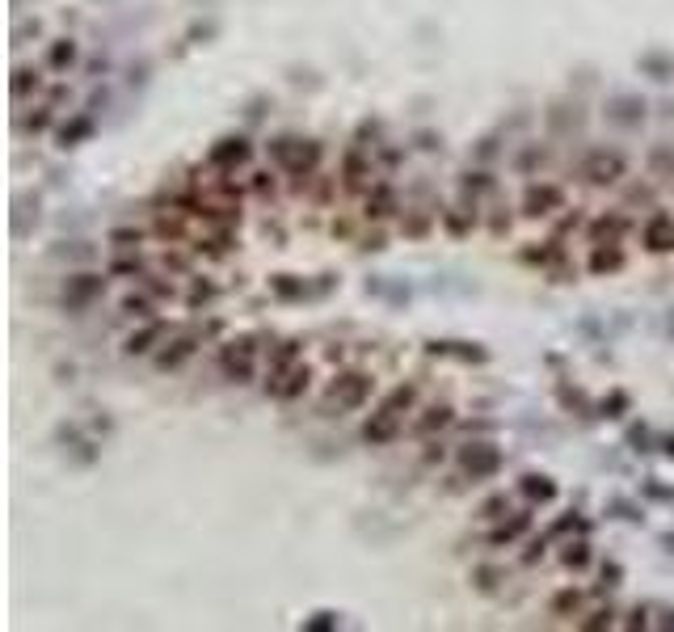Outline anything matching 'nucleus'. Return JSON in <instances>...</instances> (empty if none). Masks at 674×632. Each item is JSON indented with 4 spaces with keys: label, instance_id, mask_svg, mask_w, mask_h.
I'll use <instances>...</instances> for the list:
<instances>
[{
    "label": "nucleus",
    "instance_id": "26",
    "mask_svg": "<svg viewBox=\"0 0 674 632\" xmlns=\"http://www.w3.org/2000/svg\"><path fill=\"white\" fill-rule=\"evenodd\" d=\"M51 68H60V72H64V68H72L76 64V43H72V38H60V43H51Z\"/></svg>",
    "mask_w": 674,
    "mask_h": 632
},
{
    "label": "nucleus",
    "instance_id": "11",
    "mask_svg": "<svg viewBox=\"0 0 674 632\" xmlns=\"http://www.w3.org/2000/svg\"><path fill=\"white\" fill-rule=\"evenodd\" d=\"M401 435V413H388V409H375L363 426V443L367 447H388L392 438Z\"/></svg>",
    "mask_w": 674,
    "mask_h": 632
},
{
    "label": "nucleus",
    "instance_id": "27",
    "mask_svg": "<svg viewBox=\"0 0 674 632\" xmlns=\"http://www.w3.org/2000/svg\"><path fill=\"white\" fill-rule=\"evenodd\" d=\"M611 106H615L611 118H620V123H637V118H645V106L637 98H615Z\"/></svg>",
    "mask_w": 674,
    "mask_h": 632
},
{
    "label": "nucleus",
    "instance_id": "1",
    "mask_svg": "<svg viewBox=\"0 0 674 632\" xmlns=\"http://www.w3.org/2000/svg\"><path fill=\"white\" fill-rule=\"evenodd\" d=\"M371 396V380L363 372H346L329 384V396H325V413H346V409H358Z\"/></svg>",
    "mask_w": 674,
    "mask_h": 632
},
{
    "label": "nucleus",
    "instance_id": "29",
    "mask_svg": "<svg viewBox=\"0 0 674 632\" xmlns=\"http://www.w3.org/2000/svg\"><path fill=\"white\" fill-rule=\"evenodd\" d=\"M30 89H38V72H34V68H17L13 72V98H26Z\"/></svg>",
    "mask_w": 674,
    "mask_h": 632
},
{
    "label": "nucleus",
    "instance_id": "13",
    "mask_svg": "<svg viewBox=\"0 0 674 632\" xmlns=\"http://www.w3.org/2000/svg\"><path fill=\"white\" fill-rule=\"evenodd\" d=\"M198 350V333H181V338H173V341H164V350L156 355V367L161 372H177L186 358Z\"/></svg>",
    "mask_w": 674,
    "mask_h": 632
},
{
    "label": "nucleus",
    "instance_id": "30",
    "mask_svg": "<svg viewBox=\"0 0 674 632\" xmlns=\"http://www.w3.org/2000/svg\"><path fill=\"white\" fill-rule=\"evenodd\" d=\"M603 413H598V418H624V409H628V392H611L607 401H603Z\"/></svg>",
    "mask_w": 674,
    "mask_h": 632
},
{
    "label": "nucleus",
    "instance_id": "5",
    "mask_svg": "<svg viewBox=\"0 0 674 632\" xmlns=\"http://www.w3.org/2000/svg\"><path fill=\"white\" fill-rule=\"evenodd\" d=\"M624 173H628L624 152H607V148L590 152V156H586V164H582V178L590 181V186H611V181H620Z\"/></svg>",
    "mask_w": 674,
    "mask_h": 632
},
{
    "label": "nucleus",
    "instance_id": "38",
    "mask_svg": "<svg viewBox=\"0 0 674 632\" xmlns=\"http://www.w3.org/2000/svg\"><path fill=\"white\" fill-rule=\"evenodd\" d=\"M114 241H123V244H131V241H144L140 232H114Z\"/></svg>",
    "mask_w": 674,
    "mask_h": 632
},
{
    "label": "nucleus",
    "instance_id": "35",
    "mask_svg": "<svg viewBox=\"0 0 674 632\" xmlns=\"http://www.w3.org/2000/svg\"><path fill=\"white\" fill-rule=\"evenodd\" d=\"M498 510H506V498H489V502L481 506V515H485V519H498Z\"/></svg>",
    "mask_w": 674,
    "mask_h": 632
},
{
    "label": "nucleus",
    "instance_id": "20",
    "mask_svg": "<svg viewBox=\"0 0 674 632\" xmlns=\"http://www.w3.org/2000/svg\"><path fill=\"white\" fill-rule=\"evenodd\" d=\"M89 135H93V118H89V114H76L72 123L60 127V148H76L81 140H89Z\"/></svg>",
    "mask_w": 674,
    "mask_h": 632
},
{
    "label": "nucleus",
    "instance_id": "32",
    "mask_svg": "<svg viewBox=\"0 0 674 632\" xmlns=\"http://www.w3.org/2000/svg\"><path fill=\"white\" fill-rule=\"evenodd\" d=\"M611 616H615V612H611V607H603V612H594L590 620H582V628H586V632H594V628H611Z\"/></svg>",
    "mask_w": 674,
    "mask_h": 632
},
{
    "label": "nucleus",
    "instance_id": "39",
    "mask_svg": "<svg viewBox=\"0 0 674 632\" xmlns=\"http://www.w3.org/2000/svg\"><path fill=\"white\" fill-rule=\"evenodd\" d=\"M662 544H666V552H674V535H662Z\"/></svg>",
    "mask_w": 674,
    "mask_h": 632
},
{
    "label": "nucleus",
    "instance_id": "4",
    "mask_svg": "<svg viewBox=\"0 0 674 632\" xmlns=\"http://www.w3.org/2000/svg\"><path fill=\"white\" fill-rule=\"evenodd\" d=\"M253 358H257L253 338H232L220 350V367H224V375L232 384H249L253 380Z\"/></svg>",
    "mask_w": 674,
    "mask_h": 632
},
{
    "label": "nucleus",
    "instance_id": "28",
    "mask_svg": "<svg viewBox=\"0 0 674 632\" xmlns=\"http://www.w3.org/2000/svg\"><path fill=\"white\" fill-rule=\"evenodd\" d=\"M578 607H582V590H574V586H569V590H561V595L552 599V616H574Z\"/></svg>",
    "mask_w": 674,
    "mask_h": 632
},
{
    "label": "nucleus",
    "instance_id": "10",
    "mask_svg": "<svg viewBox=\"0 0 674 632\" xmlns=\"http://www.w3.org/2000/svg\"><path fill=\"white\" fill-rule=\"evenodd\" d=\"M426 355L434 358H460V363H485L489 350L477 341H451V338H430L426 341Z\"/></svg>",
    "mask_w": 674,
    "mask_h": 632
},
{
    "label": "nucleus",
    "instance_id": "24",
    "mask_svg": "<svg viewBox=\"0 0 674 632\" xmlns=\"http://www.w3.org/2000/svg\"><path fill=\"white\" fill-rule=\"evenodd\" d=\"M561 561H565V569H586L590 565V544H586V540H569Z\"/></svg>",
    "mask_w": 674,
    "mask_h": 632
},
{
    "label": "nucleus",
    "instance_id": "31",
    "mask_svg": "<svg viewBox=\"0 0 674 632\" xmlns=\"http://www.w3.org/2000/svg\"><path fill=\"white\" fill-rule=\"evenodd\" d=\"M304 628L308 632H333L337 628V616H333V612H317L312 620H304Z\"/></svg>",
    "mask_w": 674,
    "mask_h": 632
},
{
    "label": "nucleus",
    "instance_id": "25",
    "mask_svg": "<svg viewBox=\"0 0 674 632\" xmlns=\"http://www.w3.org/2000/svg\"><path fill=\"white\" fill-rule=\"evenodd\" d=\"M447 421H451V405H430L426 409V418H421L413 430H418V435H434V430H443Z\"/></svg>",
    "mask_w": 674,
    "mask_h": 632
},
{
    "label": "nucleus",
    "instance_id": "6",
    "mask_svg": "<svg viewBox=\"0 0 674 632\" xmlns=\"http://www.w3.org/2000/svg\"><path fill=\"white\" fill-rule=\"evenodd\" d=\"M565 207V190L561 186H548V181H540V186H527V195H523V215L527 220H544V215H552V211Z\"/></svg>",
    "mask_w": 674,
    "mask_h": 632
},
{
    "label": "nucleus",
    "instance_id": "36",
    "mask_svg": "<svg viewBox=\"0 0 674 632\" xmlns=\"http://www.w3.org/2000/svg\"><path fill=\"white\" fill-rule=\"evenodd\" d=\"M645 493H649V498H662V502H674V493L662 485H645Z\"/></svg>",
    "mask_w": 674,
    "mask_h": 632
},
{
    "label": "nucleus",
    "instance_id": "22",
    "mask_svg": "<svg viewBox=\"0 0 674 632\" xmlns=\"http://www.w3.org/2000/svg\"><path fill=\"white\" fill-rule=\"evenodd\" d=\"M413 401H418V388H413V384H401V388L388 392L380 409H388V413H409V409H413Z\"/></svg>",
    "mask_w": 674,
    "mask_h": 632
},
{
    "label": "nucleus",
    "instance_id": "3",
    "mask_svg": "<svg viewBox=\"0 0 674 632\" xmlns=\"http://www.w3.org/2000/svg\"><path fill=\"white\" fill-rule=\"evenodd\" d=\"M501 452L493 447V443H468V447H460V472L464 476H472V485L477 481H493L501 472Z\"/></svg>",
    "mask_w": 674,
    "mask_h": 632
},
{
    "label": "nucleus",
    "instance_id": "33",
    "mask_svg": "<svg viewBox=\"0 0 674 632\" xmlns=\"http://www.w3.org/2000/svg\"><path fill=\"white\" fill-rule=\"evenodd\" d=\"M148 308H152V304H148L144 295H127V300H123V312H131V316H148Z\"/></svg>",
    "mask_w": 674,
    "mask_h": 632
},
{
    "label": "nucleus",
    "instance_id": "2",
    "mask_svg": "<svg viewBox=\"0 0 674 632\" xmlns=\"http://www.w3.org/2000/svg\"><path fill=\"white\" fill-rule=\"evenodd\" d=\"M274 156H278V164L287 169L291 178H308L321 164V144H312V140H278Z\"/></svg>",
    "mask_w": 674,
    "mask_h": 632
},
{
    "label": "nucleus",
    "instance_id": "23",
    "mask_svg": "<svg viewBox=\"0 0 674 632\" xmlns=\"http://www.w3.org/2000/svg\"><path fill=\"white\" fill-rule=\"evenodd\" d=\"M270 292L278 295V300H304V278H295V275H274L270 278Z\"/></svg>",
    "mask_w": 674,
    "mask_h": 632
},
{
    "label": "nucleus",
    "instance_id": "14",
    "mask_svg": "<svg viewBox=\"0 0 674 632\" xmlns=\"http://www.w3.org/2000/svg\"><path fill=\"white\" fill-rule=\"evenodd\" d=\"M624 249H620V241H603L590 249V275H615V270H624Z\"/></svg>",
    "mask_w": 674,
    "mask_h": 632
},
{
    "label": "nucleus",
    "instance_id": "8",
    "mask_svg": "<svg viewBox=\"0 0 674 632\" xmlns=\"http://www.w3.org/2000/svg\"><path fill=\"white\" fill-rule=\"evenodd\" d=\"M641 244L649 253H670L674 249V215L670 211H654L641 228Z\"/></svg>",
    "mask_w": 674,
    "mask_h": 632
},
{
    "label": "nucleus",
    "instance_id": "18",
    "mask_svg": "<svg viewBox=\"0 0 674 632\" xmlns=\"http://www.w3.org/2000/svg\"><path fill=\"white\" fill-rule=\"evenodd\" d=\"M367 173H371V164L363 161V152L350 148V152H346V161H341V181H346V190H358V186L367 181Z\"/></svg>",
    "mask_w": 674,
    "mask_h": 632
},
{
    "label": "nucleus",
    "instance_id": "9",
    "mask_svg": "<svg viewBox=\"0 0 674 632\" xmlns=\"http://www.w3.org/2000/svg\"><path fill=\"white\" fill-rule=\"evenodd\" d=\"M253 156V144L245 140V135H228V140H220V144L207 152V164L211 169H237V164H245Z\"/></svg>",
    "mask_w": 674,
    "mask_h": 632
},
{
    "label": "nucleus",
    "instance_id": "21",
    "mask_svg": "<svg viewBox=\"0 0 674 632\" xmlns=\"http://www.w3.org/2000/svg\"><path fill=\"white\" fill-rule=\"evenodd\" d=\"M624 232V215H603L590 224V244H603V241H620Z\"/></svg>",
    "mask_w": 674,
    "mask_h": 632
},
{
    "label": "nucleus",
    "instance_id": "17",
    "mask_svg": "<svg viewBox=\"0 0 674 632\" xmlns=\"http://www.w3.org/2000/svg\"><path fill=\"white\" fill-rule=\"evenodd\" d=\"M518 489H523V498H531V502H552V498H557V481L544 476V472H527V476L518 481Z\"/></svg>",
    "mask_w": 674,
    "mask_h": 632
},
{
    "label": "nucleus",
    "instance_id": "19",
    "mask_svg": "<svg viewBox=\"0 0 674 632\" xmlns=\"http://www.w3.org/2000/svg\"><path fill=\"white\" fill-rule=\"evenodd\" d=\"M392 207H397L392 186H375V190L367 195V211H363V215H367V220H388V215H392Z\"/></svg>",
    "mask_w": 674,
    "mask_h": 632
},
{
    "label": "nucleus",
    "instance_id": "37",
    "mask_svg": "<svg viewBox=\"0 0 674 632\" xmlns=\"http://www.w3.org/2000/svg\"><path fill=\"white\" fill-rule=\"evenodd\" d=\"M447 228H451V232H455V236H460V232H464V220H460V215H455V211H447Z\"/></svg>",
    "mask_w": 674,
    "mask_h": 632
},
{
    "label": "nucleus",
    "instance_id": "15",
    "mask_svg": "<svg viewBox=\"0 0 674 632\" xmlns=\"http://www.w3.org/2000/svg\"><path fill=\"white\" fill-rule=\"evenodd\" d=\"M527 532H531V515H527V510H518L514 519H501L498 527L489 532V544H493V548H501V544H514L518 535H527Z\"/></svg>",
    "mask_w": 674,
    "mask_h": 632
},
{
    "label": "nucleus",
    "instance_id": "34",
    "mask_svg": "<svg viewBox=\"0 0 674 632\" xmlns=\"http://www.w3.org/2000/svg\"><path fill=\"white\" fill-rule=\"evenodd\" d=\"M620 578H624V565H620V561H607V565H603V586H620Z\"/></svg>",
    "mask_w": 674,
    "mask_h": 632
},
{
    "label": "nucleus",
    "instance_id": "12",
    "mask_svg": "<svg viewBox=\"0 0 674 632\" xmlns=\"http://www.w3.org/2000/svg\"><path fill=\"white\" fill-rule=\"evenodd\" d=\"M308 380H312V367H308V363H291L287 372L274 375L266 388H270L274 396H278V401H295V396H300V392L308 388Z\"/></svg>",
    "mask_w": 674,
    "mask_h": 632
},
{
    "label": "nucleus",
    "instance_id": "16",
    "mask_svg": "<svg viewBox=\"0 0 674 632\" xmlns=\"http://www.w3.org/2000/svg\"><path fill=\"white\" fill-rule=\"evenodd\" d=\"M161 338H164V321H148L144 329H135V333L123 341V350H127V355H148Z\"/></svg>",
    "mask_w": 674,
    "mask_h": 632
},
{
    "label": "nucleus",
    "instance_id": "7",
    "mask_svg": "<svg viewBox=\"0 0 674 632\" xmlns=\"http://www.w3.org/2000/svg\"><path fill=\"white\" fill-rule=\"evenodd\" d=\"M101 292H106V278H101V275H72L64 283V308L68 312L89 308V304H93Z\"/></svg>",
    "mask_w": 674,
    "mask_h": 632
}]
</instances>
